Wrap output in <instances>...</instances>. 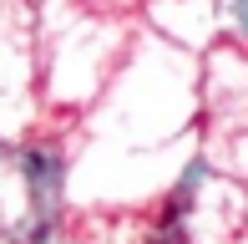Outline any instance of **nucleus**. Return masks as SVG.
Listing matches in <instances>:
<instances>
[]
</instances>
